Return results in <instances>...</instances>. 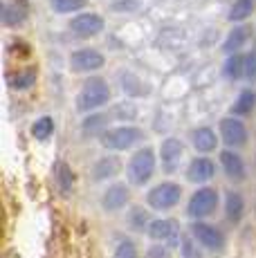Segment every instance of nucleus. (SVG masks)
<instances>
[{"mask_svg":"<svg viewBox=\"0 0 256 258\" xmlns=\"http://www.w3.org/2000/svg\"><path fill=\"white\" fill-rule=\"evenodd\" d=\"M108 99H110V88H108L106 79L90 77L83 81L81 90L77 94V110L92 112V110H97V108L106 106Z\"/></svg>","mask_w":256,"mask_h":258,"instance_id":"obj_1","label":"nucleus"},{"mask_svg":"<svg viewBox=\"0 0 256 258\" xmlns=\"http://www.w3.org/2000/svg\"><path fill=\"white\" fill-rule=\"evenodd\" d=\"M155 173V153L153 148L144 146L128 162V180L135 186H144Z\"/></svg>","mask_w":256,"mask_h":258,"instance_id":"obj_2","label":"nucleus"},{"mask_svg":"<svg viewBox=\"0 0 256 258\" xmlns=\"http://www.w3.org/2000/svg\"><path fill=\"white\" fill-rule=\"evenodd\" d=\"M144 140V131L137 126H117V128H108L101 135V146L108 151H126L133 148L135 144H140Z\"/></svg>","mask_w":256,"mask_h":258,"instance_id":"obj_3","label":"nucleus"},{"mask_svg":"<svg viewBox=\"0 0 256 258\" xmlns=\"http://www.w3.org/2000/svg\"><path fill=\"white\" fill-rule=\"evenodd\" d=\"M180 196H182L180 184H175V182H162V184H157L149 191L146 202H149V207H153L155 211H166L178 205Z\"/></svg>","mask_w":256,"mask_h":258,"instance_id":"obj_4","label":"nucleus"},{"mask_svg":"<svg viewBox=\"0 0 256 258\" xmlns=\"http://www.w3.org/2000/svg\"><path fill=\"white\" fill-rule=\"evenodd\" d=\"M68 27H70V32L75 34L77 38H95V36H99V34L103 32L106 23H103V18L99 16V14L81 12V14H77V16L72 18Z\"/></svg>","mask_w":256,"mask_h":258,"instance_id":"obj_5","label":"nucleus"},{"mask_svg":"<svg viewBox=\"0 0 256 258\" xmlns=\"http://www.w3.org/2000/svg\"><path fill=\"white\" fill-rule=\"evenodd\" d=\"M218 207V191L209 186H203L191 196L189 205H186V213L191 218H207L216 211Z\"/></svg>","mask_w":256,"mask_h":258,"instance_id":"obj_6","label":"nucleus"},{"mask_svg":"<svg viewBox=\"0 0 256 258\" xmlns=\"http://www.w3.org/2000/svg\"><path fill=\"white\" fill-rule=\"evenodd\" d=\"M106 66V56L99 52V49H92V47H83L77 49V52L70 54V70L79 72V74H86V72H97Z\"/></svg>","mask_w":256,"mask_h":258,"instance_id":"obj_7","label":"nucleus"},{"mask_svg":"<svg viewBox=\"0 0 256 258\" xmlns=\"http://www.w3.org/2000/svg\"><path fill=\"white\" fill-rule=\"evenodd\" d=\"M220 137L231 148H240L247 144V128L238 117H225L220 121Z\"/></svg>","mask_w":256,"mask_h":258,"instance_id":"obj_8","label":"nucleus"},{"mask_svg":"<svg viewBox=\"0 0 256 258\" xmlns=\"http://www.w3.org/2000/svg\"><path fill=\"white\" fill-rule=\"evenodd\" d=\"M146 231H149V236L153 238V240H160L162 245H164V242H169V245H178L180 242V227H178V222L171 220V218L153 220Z\"/></svg>","mask_w":256,"mask_h":258,"instance_id":"obj_9","label":"nucleus"},{"mask_svg":"<svg viewBox=\"0 0 256 258\" xmlns=\"http://www.w3.org/2000/svg\"><path fill=\"white\" fill-rule=\"evenodd\" d=\"M182 155H184V144L175 137H169V140L162 142V148H160V160H162V168L166 173H173L180 168V162H182Z\"/></svg>","mask_w":256,"mask_h":258,"instance_id":"obj_10","label":"nucleus"},{"mask_svg":"<svg viewBox=\"0 0 256 258\" xmlns=\"http://www.w3.org/2000/svg\"><path fill=\"white\" fill-rule=\"evenodd\" d=\"M191 234L194 238L198 240V245H203L205 249H211V251H218L225 247V238L220 234L216 227L207 225V222H196L194 227H191Z\"/></svg>","mask_w":256,"mask_h":258,"instance_id":"obj_11","label":"nucleus"},{"mask_svg":"<svg viewBox=\"0 0 256 258\" xmlns=\"http://www.w3.org/2000/svg\"><path fill=\"white\" fill-rule=\"evenodd\" d=\"M216 173V164L209 160V157H196L191 160L189 168H186V180L196 182V184H203V182H209Z\"/></svg>","mask_w":256,"mask_h":258,"instance_id":"obj_12","label":"nucleus"},{"mask_svg":"<svg viewBox=\"0 0 256 258\" xmlns=\"http://www.w3.org/2000/svg\"><path fill=\"white\" fill-rule=\"evenodd\" d=\"M128 186L126 184H112V186H108V191L103 193V198H101V207L106 211H119V209H124L126 207V202H128Z\"/></svg>","mask_w":256,"mask_h":258,"instance_id":"obj_13","label":"nucleus"},{"mask_svg":"<svg viewBox=\"0 0 256 258\" xmlns=\"http://www.w3.org/2000/svg\"><path fill=\"white\" fill-rule=\"evenodd\" d=\"M119 86H121V90H124L128 97H133V99L135 97H146V94L151 92L149 83H144L135 72H131V70H121L119 72Z\"/></svg>","mask_w":256,"mask_h":258,"instance_id":"obj_14","label":"nucleus"},{"mask_svg":"<svg viewBox=\"0 0 256 258\" xmlns=\"http://www.w3.org/2000/svg\"><path fill=\"white\" fill-rule=\"evenodd\" d=\"M0 21L7 27H18L27 21V5L23 0H14V3H5L3 12H0Z\"/></svg>","mask_w":256,"mask_h":258,"instance_id":"obj_15","label":"nucleus"},{"mask_svg":"<svg viewBox=\"0 0 256 258\" xmlns=\"http://www.w3.org/2000/svg\"><path fill=\"white\" fill-rule=\"evenodd\" d=\"M220 164H223V171L229 180H245V162L238 153L234 151H223L220 153Z\"/></svg>","mask_w":256,"mask_h":258,"instance_id":"obj_16","label":"nucleus"},{"mask_svg":"<svg viewBox=\"0 0 256 258\" xmlns=\"http://www.w3.org/2000/svg\"><path fill=\"white\" fill-rule=\"evenodd\" d=\"M252 38V29L247 27V25H236V27H231V32L227 34V38H225L223 43V49L229 54H238L240 47L247 45V41Z\"/></svg>","mask_w":256,"mask_h":258,"instance_id":"obj_17","label":"nucleus"},{"mask_svg":"<svg viewBox=\"0 0 256 258\" xmlns=\"http://www.w3.org/2000/svg\"><path fill=\"white\" fill-rule=\"evenodd\" d=\"M119 171H121V162L117 160L115 155H106L95 162V166H92V177H95L97 182H101V180H108V177H115Z\"/></svg>","mask_w":256,"mask_h":258,"instance_id":"obj_18","label":"nucleus"},{"mask_svg":"<svg viewBox=\"0 0 256 258\" xmlns=\"http://www.w3.org/2000/svg\"><path fill=\"white\" fill-rule=\"evenodd\" d=\"M191 144H194L196 151L211 153V151H216V146H218V137H216V133L211 131L209 126H203V128H196V131L191 133Z\"/></svg>","mask_w":256,"mask_h":258,"instance_id":"obj_19","label":"nucleus"},{"mask_svg":"<svg viewBox=\"0 0 256 258\" xmlns=\"http://www.w3.org/2000/svg\"><path fill=\"white\" fill-rule=\"evenodd\" d=\"M81 131L86 137H95V135H103V133L108 131V115H101V112H97V115H90L83 119L81 123Z\"/></svg>","mask_w":256,"mask_h":258,"instance_id":"obj_20","label":"nucleus"},{"mask_svg":"<svg viewBox=\"0 0 256 258\" xmlns=\"http://www.w3.org/2000/svg\"><path fill=\"white\" fill-rule=\"evenodd\" d=\"M254 108H256V92L243 90L238 94V99L234 101V106H231V112H234L236 117H245V115H249Z\"/></svg>","mask_w":256,"mask_h":258,"instance_id":"obj_21","label":"nucleus"},{"mask_svg":"<svg viewBox=\"0 0 256 258\" xmlns=\"http://www.w3.org/2000/svg\"><path fill=\"white\" fill-rule=\"evenodd\" d=\"M254 7H256V0H236V3H234V5H231V7H229V14H227V18H229L231 23L247 21V18L252 16Z\"/></svg>","mask_w":256,"mask_h":258,"instance_id":"obj_22","label":"nucleus"},{"mask_svg":"<svg viewBox=\"0 0 256 258\" xmlns=\"http://www.w3.org/2000/svg\"><path fill=\"white\" fill-rule=\"evenodd\" d=\"M36 77H38L36 68H25V70H21L16 74H9V86L16 88V90H27V88L34 86Z\"/></svg>","mask_w":256,"mask_h":258,"instance_id":"obj_23","label":"nucleus"},{"mask_svg":"<svg viewBox=\"0 0 256 258\" xmlns=\"http://www.w3.org/2000/svg\"><path fill=\"white\" fill-rule=\"evenodd\" d=\"M223 74L229 81H238L240 77H245V56L243 54H231L227 61H225Z\"/></svg>","mask_w":256,"mask_h":258,"instance_id":"obj_24","label":"nucleus"},{"mask_svg":"<svg viewBox=\"0 0 256 258\" xmlns=\"http://www.w3.org/2000/svg\"><path fill=\"white\" fill-rule=\"evenodd\" d=\"M56 184L61 188V193H66V196L75 186V173H72V168L66 162H58L56 164Z\"/></svg>","mask_w":256,"mask_h":258,"instance_id":"obj_25","label":"nucleus"},{"mask_svg":"<svg viewBox=\"0 0 256 258\" xmlns=\"http://www.w3.org/2000/svg\"><path fill=\"white\" fill-rule=\"evenodd\" d=\"M225 209H227V218L231 222H238L240 216H243V209H245V202L240 198V193H227V202H225Z\"/></svg>","mask_w":256,"mask_h":258,"instance_id":"obj_26","label":"nucleus"},{"mask_svg":"<svg viewBox=\"0 0 256 258\" xmlns=\"http://www.w3.org/2000/svg\"><path fill=\"white\" fill-rule=\"evenodd\" d=\"M86 5H88V0H50L52 12H56V14L81 12V9H86Z\"/></svg>","mask_w":256,"mask_h":258,"instance_id":"obj_27","label":"nucleus"},{"mask_svg":"<svg viewBox=\"0 0 256 258\" xmlns=\"http://www.w3.org/2000/svg\"><path fill=\"white\" fill-rule=\"evenodd\" d=\"M54 133V119L52 117H41V119H36L34 121V126H32V135L36 137L38 142H45V140H50V135Z\"/></svg>","mask_w":256,"mask_h":258,"instance_id":"obj_28","label":"nucleus"},{"mask_svg":"<svg viewBox=\"0 0 256 258\" xmlns=\"http://www.w3.org/2000/svg\"><path fill=\"white\" fill-rule=\"evenodd\" d=\"M112 115H115V119H121V121H131V119L137 117V108L133 106L131 101H124V103H119V106H115Z\"/></svg>","mask_w":256,"mask_h":258,"instance_id":"obj_29","label":"nucleus"},{"mask_svg":"<svg viewBox=\"0 0 256 258\" xmlns=\"http://www.w3.org/2000/svg\"><path fill=\"white\" fill-rule=\"evenodd\" d=\"M112 258H137V247L133 240H121L119 245H117L115 254Z\"/></svg>","mask_w":256,"mask_h":258,"instance_id":"obj_30","label":"nucleus"},{"mask_svg":"<svg viewBox=\"0 0 256 258\" xmlns=\"http://www.w3.org/2000/svg\"><path fill=\"white\" fill-rule=\"evenodd\" d=\"M196 242H198L196 238H184L182 240V258H203Z\"/></svg>","mask_w":256,"mask_h":258,"instance_id":"obj_31","label":"nucleus"},{"mask_svg":"<svg viewBox=\"0 0 256 258\" xmlns=\"http://www.w3.org/2000/svg\"><path fill=\"white\" fill-rule=\"evenodd\" d=\"M245 79L256 81V47L245 54Z\"/></svg>","mask_w":256,"mask_h":258,"instance_id":"obj_32","label":"nucleus"},{"mask_svg":"<svg viewBox=\"0 0 256 258\" xmlns=\"http://www.w3.org/2000/svg\"><path fill=\"white\" fill-rule=\"evenodd\" d=\"M142 0H115L112 3V12L124 14V12H137Z\"/></svg>","mask_w":256,"mask_h":258,"instance_id":"obj_33","label":"nucleus"},{"mask_svg":"<svg viewBox=\"0 0 256 258\" xmlns=\"http://www.w3.org/2000/svg\"><path fill=\"white\" fill-rule=\"evenodd\" d=\"M146 258H171V249L166 245H153L149 249Z\"/></svg>","mask_w":256,"mask_h":258,"instance_id":"obj_34","label":"nucleus"},{"mask_svg":"<svg viewBox=\"0 0 256 258\" xmlns=\"http://www.w3.org/2000/svg\"><path fill=\"white\" fill-rule=\"evenodd\" d=\"M133 222H135V227H144V222H146L144 211H142V209H135V211H133Z\"/></svg>","mask_w":256,"mask_h":258,"instance_id":"obj_35","label":"nucleus"}]
</instances>
